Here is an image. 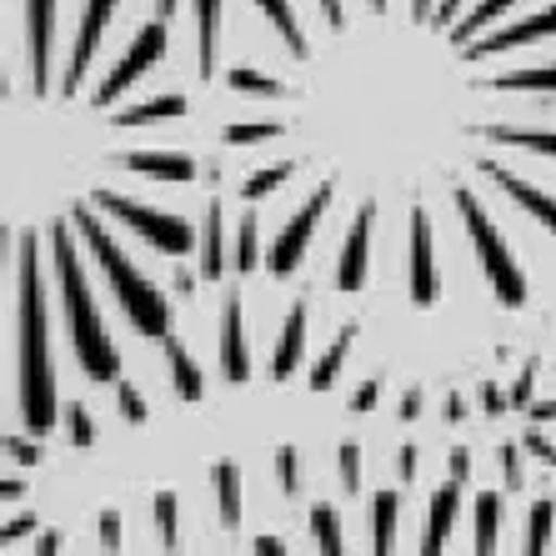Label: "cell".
I'll list each match as a JSON object with an SVG mask.
<instances>
[{
    "label": "cell",
    "mask_w": 556,
    "mask_h": 556,
    "mask_svg": "<svg viewBox=\"0 0 556 556\" xmlns=\"http://www.w3.org/2000/svg\"><path fill=\"white\" fill-rule=\"evenodd\" d=\"M21 306H15V337H21V416L36 437L55 431V371H51V321H46V291H40V247L36 236H21Z\"/></svg>",
    "instance_id": "1"
},
{
    "label": "cell",
    "mask_w": 556,
    "mask_h": 556,
    "mask_svg": "<svg viewBox=\"0 0 556 556\" xmlns=\"http://www.w3.org/2000/svg\"><path fill=\"white\" fill-rule=\"evenodd\" d=\"M51 256H55V281H61L65 321H71V337H76L80 366L96 381H116L121 356L111 346V337H105V321H101V311H96V296H91V286H86V271H80V256L71 247V236H65V226L51 231Z\"/></svg>",
    "instance_id": "2"
},
{
    "label": "cell",
    "mask_w": 556,
    "mask_h": 556,
    "mask_svg": "<svg viewBox=\"0 0 556 556\" xmlns=\"http://www.w3.org/2000/svg\"><path fill=\"white\" fill-rule=\"evenodd\" d=\"M80 226V236H86V247H91V256L101 261L105 281H111V291L121 296V306H126V316L136 326H141V337H155V341H170V306L166 296H155V286L146 281L136 266L126 261V251L111 241V236L101 231V220L91 216V206H76L71 211Z\"/></svg>",
    "instance_id": "3"
},
{
    "label": "cell",
    "mask_w": 556,
    "mask_h": 556,
    "mask_svg": "<svg viewBox=\"0 0 556 556\" xmlns=\"http://www.w3.org/2000/svg\"><path fill=\"white\" fill-rule=\"evenodd\" d=\"M456 211H462L466 231H471V247H477L481 271H486V281H492L496 301H502L506 311H517L521 301H527V281H521V271H517V261H511V251H506L502 231L492 226V216L481 211V201L471 191H456Z\"/></svg>",
    "instance_id": "4"
},
{
    "label": "cell",
    "mask_w": 556,
    "mask_h": 556,
    "mask_svg": "<svg viewBox=\"0 0 556 556\" xmlns=\"http://www.w3.org/2000/svg\"><path fill=\"white\" fill-rule=\"evenodd\" d=\"M96 206L111 211L121 226H130L136 236H146V241L161 247L166 256H186L191 241H195L191 226H186L181 216H166V211H155V206H141V201H130V195H121V191H96Z\"/></svg>",
    "instance_id": "5"
},
{
    "label": "cell",
    "mask_w": 556,
    "mask_h": 556,
    "mask_svg": "<svg viewBox=\"0 0 556 556\" xmlns=\"http://www.w3.org/2000/svg\"><path fill=\"white\" fill-rule=\"evenodd\" d=\"M161 51H166V21H151V26H141V36L130 40V51L121 55V65L111 71V76L101 80L91 91V105H111V101H121V91H130L136 80L151 71L155 61H161Z\"/></svg>",
    "instance_id": "6"
},
{
    "label": "cell",
    "mask_w": 556,
    "mask_h": 556,
    "mask_svg": "<svg viewBox=\"0 0 556 556\" xmlns=\"http://www.w3.org/2000/svg\"><path fill=\"white\" fill-rule=\"evenodd\" d=\"M326 206H331V186H316L306 206L286 220V231L276 236V247H271V261H266L271 276H291L301 266V256H306V247H311V236H316V226H321Z\"/></svg>",
    "instance_id": "7"
},
{
    "label": "cell",
    "mask_w": 556,
    "mask_h": 556,
    "mask_svg": "<svg viewBox=\"0 0 556 556\" xmlns=\"http://www.w3.org/2000/svg\"><path fill=\"white\" fill-rule=\"evenodd\" d=\"M111 11H116V0H86V11H80V36H76V51H71V71H65L61 91L76 96L80 80L91 76L96 65V46H101V30L111 26Z\"/></svg>",
    "instance_id": "8"
},
{
    "label": "cell",
    "mask_w": 556,
    "mask_h": 556,
    "mask_svg": "<svg viewBox=\"0 0 556 556\" xmlns=\"http://www.w3.org/2000/svg\"><path fill=\"white\" fill-rule=\"evenodd\" d=\"M26 15H30V80L46 96L55 71V0H26Z\"/></svg>",
    "instance_id": "9"
},
{
    "label": "cell",
    "mask_w": 556,
    "mask_h": 556,
    "mask_svg": "<svg viewBox=\"0 0 556 556\" xmlns=\"http://www.w3.org/2000/svg\"><path fill=\"white\" fill-rule=\"evenodd\" d=\"M371 220H376V206L362 201L356 220L346 231V247H341V261H337V286L341 291H362L366 286V261H371Z\"/></svg>",
    "instance_id": "10"
},
{
    "label": "cell",
    "mask_w": 556,
    "mask_h": 556,
    "mask_svg": "<svg viewBox=\"0 0 556 556\" xmlns=\"http://www.w3.org/2000/svg\"><path fill=\"white\" fill-rule=\"evenodd\" d=\"M546 36H556V5H546V11L527 15V21H517V26L496 30V36H486V40H477V46H471L466 55H471V61H481V55L521 51V46H531V40H546Z\"/></svg>",
    "instance_id": "11"
},
{
    "label": "cell",
    "mask_w": 556,
    "mask_h": 556,
    "mask_svg": "<svg viewBox=\"0 0 556 556\" xmlns=\"http://www.w3.org/2000/svg\"><path fill=\"white\" fill-rule=\"evenodd\" d=\"M412 301L431 306L437 301V266H431V216L421 206L412 211Z\"/></svg>",
    "instance_id": "12"
},
{
    "label": "cell",
    "mask_w": 556,
    "mask_h": 556,
    "mask_svg": "<svg viewBox=\"0 0 556 556\" xmlns=\"http://www.w3.org/2000/svg\"><path fill=\"white\" fill-rule=\"evenodd\" d=\"M481 170H486V176H492V181L502 186V191L511 195V201H517V206L527 211V216H536V220H542V226H546V231L556 236V195L536 191V186H527V181H521V176H511V170L492 166V161H481Z\"/></svg>",
    "instance_id": "13"
},
{
    "label": "cell",
    "mask_w": 556,
    "mask_h": 556,
    "mask_svg": "<svg viewBox=\"0 0 556 556\" xmlns=\"http://www.w3.org/2000/svg\"><path fill=\"white\" fill-rule=\"evenodd\" d=\"M220 366H226V381H247V376H251L241 301H231V306H226V321H220Z\"/></svg>",
    "instance_id": "14"
},
{
    "label": "cell",
    "mask_w": 556,
    "mask_h": 556,
    "mask_svg": "<svg viewBox=\"0 0 556 556\" xmlns=\"http://www.w3.org/2000/svg\"><path fill=\"white\" fill-rule=\"evenodd\" d=\"M121 166L136 176H155V181H191L195 176V161L181 151H130L121 155Z\"/></svg>",
    "instance_id": "15"
},
{
    "label": "cell",
    "mask_w": 556,
    "mask_h": 556,
    "mask_svg": "<svg viewBox=\"0 0 556 556\" xmlns=\"http://www.w3.org/2000/svg\"><path fill=\"white\" fill-rule=\"evenodd\" d=\"M301 351H306V306H291L286 311V326H281V346H276V362H271L276 381H286V376L296 371Z\"/></svg>",
    "instance_id": "16"
},
{
    "label": "cell",
    "mask_w": 556,
    "mask_h": 556,
    "mask_svg": "<svg viewBox=\"0 0 556 556\" xmlns=\"http://www.w3.org/2000/svg\"><path fill=\"white\" fill-rule=\"evenodd\" d=\"M456 506H462V496H456V477H452L437 496H431V521H427V542H421V552H441V546H446V531H452V521H456Z\"/></svg>",
    "instance_id": "17"
},
{
    "label": "cell",
    "mask_w": 556,
    "mask_h": 556,
    "mask_svg": "<svg viewBox=\"0 0 556 556\" xmlns=\"http://www.w3.org/2000/svg\"><path fill=\"white\" fill-rule=\"evenodd\" d=\"M195 26H201V80L216 76V40H220V0H195Z\"/></svg>",
    "instance_id": "18"
},
{
    "label": "cell",
    "mask_w": 556,
    "mask_h": 556,
    "mask_svg": "<svg viewBox=\"0 0 556 556\" xmlns=\"http://www.w3.org/2000/svg\"><path fill=\"white\" fill-rule=\"evenodd\" d=\"M176 116H186V96H155V101L126 105L116 126H155V121H176Z\"/></svg>",
    "instance_id": "19"
},
{
    "label": "cell",
    "mask_w": 556,
    "mask_h": 556,
    "mask_svg": "<svg viewBox=\"0 0 556 556\" xmlns=\"http://www.w3.org/2000/svg\"><path fill=\"white\" fill-rule=\"evenodd\" d=\"M396 511H402V496L396 492H381L371 506V552L387 556L396 546Z\"/></svg>",
    "instance_id": "20"
},
{
    "label": "cell",
    "mask_w": 556,
    "mask_h": 556,
    "mask_svg": "<svg viewBox=\"0 0 556 556\" xmlns=\"http://www.w3.org/2000/svg\"><path fill=\"white\" fill-rule=\"evenodd\" d=\"M226 271V241H220V201L206 206V236H201V276L206 281H220Z\"/></svg>",
    "instance_id": "21"
},
{
    "label": "cell",
    "mask_w": 556,
    "mask_h": 556,
    "mask_svg": "<svg viewBox=\"0 0 556 556\" xmlns=\"http://www.w3.org/2000/svg\"><path fill=\"white\" fill-rule=\"evenodd\" d=\"M211 486H216V506L226 527H241V471L236 466H211Z\"/></svg>",
    "instance_id": "22"
},
{
    "label": "cell",
    "mask_w": 556,
    "mask_h": 556,
    "mask_svg": "<svg viewBox=\"0 0 556 556\" xmlns=\"http://www.w3.org/2000/svg\"><path fill=\"white\" fill-rule=\"evenodd\" d=\"M351 337H356V326H341V337L326 346V356L316 362V371H311V391H331V387H337L341 362L351 356Z\"/></svg>",
    "instance_id": "23"
},
{
    "label": "cell",
    "mask_w": 556,
    "mask_h": 556,
    "mask_svg": "<svg viewBox=\"0 0 556 556\" xmlns=\"http://www.w3.org/2000/svg\"><path fill=\"white\" fill-rule=\"evenodd\" d=\"M496 146H521L536 155H556V130H521V126H486Z\"/></svg>",
    "instance_id": "24"
},
{
    "label": "cell",
    "mask_w": 556,
    "mask_h": 556,
    "mask_svg": "<svg viewBox=\"0 0 556 556\" xmlns=\"http://www.w3.org/2000/svg\"><path fill=\"white\" fill-rule=\"evenodd\" d=\"M166 351H170V381H176V391H181L186 402H201V371H195V362H191V351L186 346H176V341H166Z\"/></svg>",
    "instance_id": "25"
},
{
    "label": "cell",
    "mask_w": 556,
    "mask_h": 556,
    "mask_svg": "<svg viewBox=\"0 0 556 556\" xmlns=\"http://www.w3.org/2000/svg\"><path fill=\"white\" fill-rule=\"evenodd\" d=\"M496 527H502V496L496 492L477 496V552L481 556L496 552Z\"/></svg>",
    "instance_id": "26"
},
{
    "label": "cell",
    "mask_w": 556,
    "mask_h": 556,
    "mask_svg": "<svg viewBox=\"0 0 556 556\" xmlns=\"http://www.w3.org/2000/svg\"><path fill=\"white\" fill-rule=\"evenodd\" d=\"M496 91H556V65H536V71H506L492 80Z\"/></svg>",
    "instance_id": "27"
},
{
    "label": "cell",
    "mask_w": 556,
    "mask_h": 556,
    "mask_svg": "<svg viewBox=\"0 0 556 556\" xmlns=\"http://www.w3.org/2000/svg\"><path fill=\"white\" fill-rule=\"evenodd\" d=\"M261 11L271 15V26L286 36V46L296 55H306V30H301V21L291 15V0H261Z\"/></svg>",
    "instance_id": "28"
},
{
    "label": "cell",
    "mask_w": 556,
    "mask_h": 556,
    "mask_svg": "<svg viewBox=\"0 0 556 556\" xmlns=\"http://www.w3.org/2000/svg\"><path fill=\"white\" fill-rule=\"evenodd\" d=\"M552 521H556V506H552V502H536V506H531L527 552H546V542H552Z\"/></svg>",
    "instance_id": "29"
},
{
    "label": "cell",
    "mask_w": 556,
    "mask_h": 556,
    "mask_svg": "<svg viewBox=\"0 0 556 556\" xmlns=\"http://www.w3.org/2000/svg\"><path fill=\"white\" fill-rule=\"evenodd\" d=\"M291 161H281V166H266V170H256V176H251L247 181V201H261V195H271V191H281L286 181H291Z\"/></svg>",
    "instance_id": "30"
},
{
    "label": "cell",
    "mask_w": 556,
    "mask_h": 556,
    "mask_svg": "<svg viewBox=\"0 0 556 556\" xmlns=\"http://www.w3.org/2000/svg\"><path fill=\"white\" fill-rule=\"evenodd\" d=\"M261 266V247H256V216L241 220V236H236V271H256Z\"/></svg>",
    "instance_id": "31"
},
{
    "label": "cell",
    "mask_w": 556,
    "mask_h": 556,
    "mask_svg": "<svg viewBox=\"0 0 556 556\" xmlns=\"http://www.w3.org/2000/svg\"><path fill=\"white\" fill-rule=\"evenodd\" d=\"M311 527H316V542H321L326 556H341V531H337V511H331V506H316V511H311Z\"/></svg>",
    "instance_id": "32"
},
{
    "label": "cell",
    "mask_w": 556,
    "mask_h": 556,
    "mask_svg": "<svg viewBox=\"0 0 556 556\" xmlns=\"http://www.w3.org/2000/svg\"><path fill=\"white\" fill-rule=\"evenodd\" d=\"M511 5H517V0H481L477 11H471V15H466V21H462V26H452V40H466V36H471V30H477V26H486V21H496V15H502V11H511Z\"/></svg>",
    "instance_id": "33"
},
{
    "label": "cell",
    "mask_w": 556,
    "mask_h": 556,
    "mask_svg": "<svg viewBox=\"0 0 556 556\" xmlns=\"http://www.w3.org/2000/svg\"><path fill=\"white\" fill-rule=\"evenodd\" d=\"M155 527H161V546H166V552H176L181 531H176V496H170V492L155 496Z\"/></svg>",
    "instance_id": "34"
},
{
    "label": "cell",
    "mask_w": 556,
    "mask_h": 556,
    "mask_svg": "<svg viewBox=\"0 0 556 556\" xmlns=\"http://www.w3.org/2000/svg\"><path fill=\"white\" fill-rule=\"evenodd\" d=\"M231 86L236 91H251V96H286L281 80L261 76V71H231Z\"/></svg>",
    "instance_id": "35"
},
{
    "label": "cell",
    "mask_w": 556,
    "mask_h": 556,
    "mask_svg": "<svg viewBox=\"0 0 556 556\" xmlns=\"http://www.w3.org/2000/svg\"><path fill=\"white\" fill-rule=\"evenodd\" d=\"M281 136V126H271V121H261V126H231L226 130V141L231 146H261V141H276Z\"/></svg>",
    "instance_id": "36"
},
{
    "label": "cell",
    "mask_w": 556,
    "mask_h": 556,
    "mask_svg": "<svg viewBox=\"0 0 556 556\" xmlns=\"http://www.w3.org/2000/svg\"><path fill=\"white\" fill-rule=\"evenodd\" d=\"M337 471H341V486H346V492H356V486H362V452H356L351 441L337 452Z\"/></svg>",
    "instance_id": "37"
},
{
    "label": "cell",
    "mask_w": 556,
    "mask_h": 556,
    "mask_svg": "<svg viewBox=\"0 0 556 556\" xmlns=\"http://www.w3.org/2000/svg\"><path fill=\"white\" fill-rule=\"evenodd\" d=\"M276 466H281V486L296 496L301 492V456H296V446H281V452H276Z\"/></svg>",
    "instance_id": "38"
},
{
    "label": "cell",
    "mask_w": 556,
    "mask_h": 556,
    "mask_svg": "<svg viewBox=\"0 0 556 556\" xmlns=\"http://www.w3.org/2000/svg\"><path fill=\"white\" fill-rule=\"evenodd\" d=\"M65 421H71V441H76V446H91L96 441V427H91V412H86V406H71Z\"/></svg>",
    "instance_id": "39"
},
{
    "label": "cell",
    "mask_w": 556,
    "mask_h": 556,
    "mask_svg": "<svg viewBox=\"0 0 556 556\" xmlns=\"http://www.w3.org/2000/svg\"><path fill=\"white\" fill-rule=\"evenodd\" d=\"M121 412H126L130 427H141L146 421V402H141V391L136 387H121Z\"/></svg>",
    "instance_id": "40"
},
{
    "label": "cell",
    "mask_w": 556,
    "mask_h": 556,
    "mask_svg": "<svg viewBox=\"0 0 556 556\" xmlns=\"http://www.w3.org/2000/svg\"><path fill=\"white\" fill-rule=\"evenodd\" d=\"M5 452H11L21 466H36V462H40V452H36V446H30V441H21V437H11V441H5Z\"/></svg>",
    "instance_id": "41"
},
{
    "label": "cell",
    "mask_w": 556,
    "mask_h": 556,
    "mask_svg": "<svg viewBox=\"0 0 556 556\" xmlns=\"http://www.w3.org/2000/svg\"><path fill=\"white\" fill-rule=\"evenodd\" d=\"M376 402H381V381H366V387L351 396V406H356V412H371Z\"/></svg>",
    "instance_id": "42"
},
{
    "label": "cell",
    "mask_w": 556,
    "mask_h": 556,
    "mask_svg": "<svg viewBox=\"0 0 556 556\" xmlns=\"http://www.w3.org/2000/svg\"><path fill=\"white\" fill-rule=\"evenodd\" d=\"M101 542L105 546H121V517H116V511H105V517H101Z\"/></svg>",
    "instance_id": "43"
},
{
    "label": "cell",
    "mask_w": 556,
    "mask_h": 556,
    "mask_svg": "<svg viewBox=\"0 0 556 556\" xmlns=\"http://www.w3.org/2000/svg\"><path fill=\"white\" fill-rule=\"evenodd\" d=\"M456 5H462V0H441V11H437V26H441V30L456 26Z\"/></svg>",
    "instance_id": "44"
},
{
    "label": "cell",
    "mask_w": 556,
    "mask_h": 556,
    "mask_svg": "<svg viewBox=\"0 0 556 556\" xmlns=\"http://www.w3.org/2000/svg\"><path fill=\"white\" fill-rule=\"evenodd\" d=\"M466 471H471V452H466V446H456V452H452V477L462 481Z\"/></svg>",
    "instance_id": "45"
},
{
    "label": "cell",
    "mask_w": 556,
    "mask_h": 556,
    "mask_svg": "<svg viewBox=\"0 0 556 556\" xmlns=\"http://www.w3.org/2000/svg\"><path fill=\"white\" fill-rule=\"evenodd\" d=\"M502 462H506V481H511V486H521V466H517V452H511V446L502 452Z\"/></svg>",
    "instance_id": "46"
},
{
    "label": "cell",
    "mask_w": 556,
    "mask_h": 556,
    "mask_svg": "<svg viewBox=\"0 0 556 556\" xmlns=\"http://www.w3.org/2000/svg\"><path fill=\"white\" fill-rule=\"evenodd\" d=\"M416 412H421V391H406V402H402V421H416Z\"/></svg>",
    "instance_id": "47"
},
{
    "label": "cell",
    "mask_w": 556,
    "mask_h": 556,
    "mask_svg": "<svg viewBox=\"0 0 556 556\" xmlns=\"http://www.w3.org/2000/svg\"><path fill=\"white\" fill-rule=\"evenodd\" d=\"M481 406H486V412H502V406H506V396H502V391H496V387H486V391H481Z\"/></svg>",
    "instance_id": "48"
},
{
    "label": "cell",
    "mask_w": 556,
    "mask_h": 556,
    "mask_svg": "<svg viewBox=\"0 0 556 556\" xmlns=\"http://www.w3.org/2000/svg\"><path fill=\"white\" fill-rule=\"evenodd\" d=\"M326 5V21H331V30H341V21H346V15H341V0H321Z\"/></svg>",
    "instance_id": "49"
},
{
    "label": "cell",
    "mask_w": 556,
    "mask_h": 556,
    "mask_svg": "<svg viewBox=\"0 0 556 556\" xmlns=\"http://www.w3.org/2000/svg\"><path fill=\"white\" fill-rule=\"evenodd\" d=\"M55 546H61V536H55V531H40V542H36V552L40 556H51Z\"/></svg>",
    "instance_id": "50"
},
{
    "label": "cell",
    "mask_w": 556,
    "mask_h": 556,
    "mask_svg": "<svg viewBox=\"0 0 556 556\" xmlns=\"http://www.w3.org/2000/svg\"><path fill=\"white\" fill-rule=\"evenodd\" d=\"M402 477H406V481L416 477V446H402Z\"/></svg>",
    "instance_id": "51"
},
{
    "label": "cell",
    "mask_w": 556,
    "mask_h": 556,
    "mask_svg": "<svg viewBox=\"0 0 556 556\" xmlns=\"http://www.w3.org/2000/svg\"><path fill=\"white\" fill-rule=\"evenodd\" d=\"M30 527H36V521H30V517L11 521V527H5V546H11V542H15V536H21V531H30Z\"/></svg>",
    "instance_id": "52"
},
{
    "label": "cell",
    "mask_w": 556,
    "mask_h": 556,
    "mask_svg": "<svg viewBox=\"0 0 556 556\" xmlns=\"http://www.w3.org/2000/svg\"><path fill=\"white\" fill-rule=\"evenodd\" d=\"M256 552H266V556H281V552H286V546H281V542H276V536H261V542H256Z\"/></svg>",
    "instance_id": "53"
},
{
    "label": "cell",
    "mask_w": 556,
    "mask_h": 556,
    "mask_svg": "<svg viewBox=\"0 0 556 556\" xmlns=\"http://www.w3.org/2000/svg\"><path fill=\"white\" fill-rule=\"evenodd\" d=\"M527 396H531V371L517 381V391H511V402H527Z\"/></svg>",
    "instance_id": "54"
},
{
    "label": "cell",
    "mask_w": 556,
    "mask_h": 556,
    "mask_svg": "<svg viewBox=\"0 0 556 556\" xmlns=\"http://www.w3.org/2000/svg\"><path fill=\"white\" fill-rule=\"evenodd\" d=\"M466 416V406H462V396H452V402H446V421H462Z\"/></svg>",
    "instance_id": "55"
},
{
    "label": "cell",
    "mask_w": 556,
    "mask_h": 556,
    "mask_svg": "<svg viewBox=\"0 0 556 556\" xmlns=\"http://www.w3.org/2000/svg\"><path fill=\"white\" fill-rule=\"evenodd\" d=\"M531 416H536V421H552V416H556V402H546V406H531Z\"/></svg>",
    "instance_id": "56"
},
{
    "label": "cell",
    "mask_w": 556,
    "mask_h": 556,
    "mask_svg": "<svg viewBox=\"0 0 556 556\" xmlns=\"http://www.w3.org/2000/svg\"><path fill=\"white\" fill-rule=\"evenodd\" d=\"M427 11H431V0H412V15H416V21H421Z\"/></svg>",
    "instance_id": "57"
},
{
    "label": "cell",
    "mask_w": 556,
    "mask_h": 556,
    "mask_svg": "<svg viewBox=\"0 0 556 556\" xmlns=\"http://www.w3.org/2000/svg\"><path fill=\"white\" fill-rule=\"evenodd\" d=\"M176 15V0H161V21H170Z\"/></svg>",
    "instance_id": "58"
},
{
    "label": "cell",
    "mask_w": 556,
    "mask_h": 556,
    "mask_svg": "<svg viewBox=\"0 0 556 556\" xmlns=\"http://www.w3.org/2000/svg\"><path fill=\"white\" fill-rule=\"evenodd\" d=\"M371 5H376V11H387V0H371Z\"/></svg>",
    "instance_id": "59"
}]
</instances>
